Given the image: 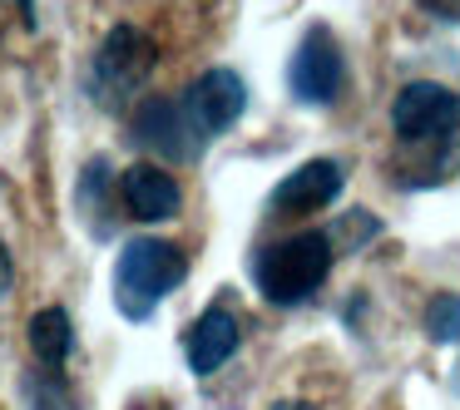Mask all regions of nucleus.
Masks as SVG:
<instances>
[{"label": "nucleus", "mask_w": 460, "mask_h": 410, "mask_svg": "<svg viewBox=\"0 0 460 410\" xmlns=\"http://www.w3.org/2000/svg\"><path fill=\"white\" fill-rule=\"evenodd\" d=\"M189 262L173 242L164 238H129L119 248V267H114V307L129 321H144L173 287H183Z\"/></svg>", "instance_id": "obj_1"}, {"label": "nucleus", "mask_w": 460, "mask_h": 410, "mask_svg": "<svg viewBox=\"0 0 460 410\" xmlns=\"http://www.w3.org/2000/svg\"><path fill=\"white\" fill-rule=\"evenodd\" d=\"M154 65H159V50H154L149 35H144L139 25H114L100 40V50H94L84 84H90V94L104 109H119V104H129L134 94L149 84Z\"/></svg>", "instance_id": "obj_2"}, {"label": "nucleus", "mask_w": 460, "mask_h": 410, "mask_svg": "<svg viewBox=\"0 0 460 410\" xmlns=\"http://www.w3.org/2000/svg\"><path fill=\"white\" fill-rule=\"evenodd\" d=\"M332 272V238L327 232H292L278 248L258 257V287L268 301L292 307V301L312 297Z\"/></svg>", "instance_id": "obj_3"}, {"label": "nucleus", "mask_w": 460, "mask_h": 410, "mask_svg": "<svg viewBox=\"0 0 460 410\" xmlns=\"http://www.w3.org/2000/svg\"><path fill=\"white\" fill-rule=\"evenodd\" d=\"M391 129L416 149H460V94L436 80H416L391 104Z\"/></svg>", "instance_id": "obj_4"}, {"label": "nucleus", "mask_w": 460, "mask_h": 410, "mask_svg": "<svg viewBox=\"0 0 460 410\" xmlns=\"http://www.w3.org/2000/svg\"><path fill=\"white\" fill-rule=\"evenodd\" d=\"M288 84L302 104H332L347 84V65H341V45L327 25H312L302 35V45L292 50L288 65Z\"/></svg>", "instance_id": "obj_5"}, {"label": "nucleus", "mask_w": 460, "mask_h": 410, "mask_svg": "<svg viewBox=\"0 0 460 410\" xmlns=\"http://www.w3.org/2000/svg\"><path fill=\"white\" fill-rule=\"evenodd\" d=\"M129 134H134V144L159 149L173 163H193L203 153V134L193 129L183 104H173V100H144L129 119Z\"/></svg>", "instance_id": "obj_6"}, {"label": "nucleus", "mask_w": 460, "mask_h": 410, "mask_svg": "<svg viewBox=\"0 0 460 410\" xmlns=\"http://www.w3.org/2000/svg\"><path fill=\"white\" fill-rule=\"evenodd\" d=\"M243 104H248V90H243V80L233 70H208L199 74V80L189 84V94H183V114L193 119V129L208 139V134H223L238 124Z\"/></svg>", "instance_id": "obj_7"}, {"label": "nucleus", "mask_w": 460, "mask_h": 410, "mask_svg": "<svg viewBox=\"0 0 460 410\" xmlns=\"http://www.w3.org/2000/svg\"><path fill=\"white\" fill-rule=\"evenodd\" d=\"M119 198H124V208H129V218H139V222H164L183 208L179 183H173L159 163H134V169H124Z\"/></svg>", "instance_id": "obj_8"}, {"label": "nucleus", "mask_w": 460, "mask_h": 410, "mask_svg": "<svg viewBox=\"0 0 460 410\" xmlns=\"http://www.w3.org/2000/svg\"><path fill=\"white\" fill-rule=\"evenodd\" d=\"M337 193H341V169H337L332 159H312V163L292 169L288 179L278 183V193H272V208H278V213H292V218H307V213L327 208Z\"/></svg>", "instance_id": "obj_9"}, {"label": "nucleus", "mask_w": 460, "mask_h": 410, "mask_svg": "<svg viewBox=\"0 0 460 410\" xmlns=\"http://www.w3.org/2000/svg\"><path fill=\"white\" fill-rule=\"evenodd\" d=\"M243 331H238V317L223 307L203 311L199 321L189 327V336H183V356H189V371L193 376H213L218 366H228V356L238 351Z\"/></svg>", "instance_id": "obj_10"}, {"label": "nucleus", "mask_w": 460, "mask_h": 410, "mask_svg": "<svg viewBox=\"0 0 460 410\" xmlns=\"http://www.w3.org/2000/svg\"><path fill=\"white\" fill-rule=\"evenodd\" d=\"M70 346H75V331H70V317L60 307H45L31 317V351L45 371H60L70 361Z\"/></svg>", "instance_id": "obj_11"}, {"label": "nucleus", "mask_w": 460, "mask_h": 410, "mask_svg": "<svg viewBox=\"0 0 460 410\" xmlns=\"http://www.w3.org/2000/svg\"><path fill=\"white\" fill-rule=\"evenodd\" d=\"M25 400H31L35 410H75L70 380H65L60 371H45V366L25 376Z\"/></svg>", "instance_id": "obj_12"}, {"label": "nucleus", "mask_w": 460, "mask_h": 410, "mask_svg": "<svg viewBox=\"0 0 460 410\" xmlns=\"http://www.w3.org/2000/svg\"><path fill=\"white\" fill-rule=\"evenodd\" d=\"M426 331L430 341H440V346H450V341H460V297H436L426 307Z\"/></svg>", "instance_id": "obj_13"}, {"label": "nucleus", "mask_w": 460, "mask_h": 410, "mask_svg": "<svg viewBox=\"0 0 460 410\" xmlns=\"http://www.w3.org/2000/svg\"><path fill=\"white\" fill-rule=\"evenodd\" d=\"M11 277H15V267H11V248L0 242V297L11 292Z\"/></svg>", "instance_id": "obj_14"}, {"label": "nucleus", "mask_w": 460, "mask_h": 410, "mask_svg": "<svg viewBox=\"0 0 460 410\" xmlns=\"http://www.w3.org/2000/svg\"><path fill=\"white\" fill-rule=\"evenodd\" d=\"M420 5H430L436 15H456L460 11V0H420Z\"/></svg>", "instance_id": "obj_15"}, {"label": "nucleus", "mask_w": 460, "mask_h": 410, "mask_svg": "<svg viewBox=\"0 0 460 410\" xmlns=\"http://www.w3.org/2000/svg\"><path fill=\"white\" fill-rule=\"evenodd\" d=\"M21 5V21H25V31H35V0H15Z\"/></svg>", "instance_id": "obj_16"}]
</instances>
